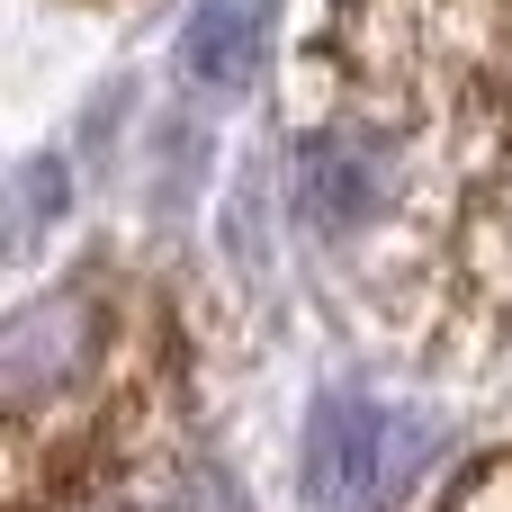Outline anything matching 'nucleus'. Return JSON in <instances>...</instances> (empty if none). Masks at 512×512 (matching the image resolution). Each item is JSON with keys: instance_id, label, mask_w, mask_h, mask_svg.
Here are the masks:
<instances>
[{"instance_id": "obj_4", "label": "nucleus", "mask_w": 512, "mask_h": 512, "mask_svg": "<svg viewBox=\"0 0 512 512\" xmlns=\"http://www.w3.org/2000/svg\"><path fill=\"white\" fill-rule=\"evenodd\" d=\"M261 54H270V9L261 0H198L189 27H180V81L189 90H252L261 81Z\"/></svg>"}, {"instance_id": "obj_3", "label": "nucleus", "mask_w": 512, "mask_h": 512, "mask_svg": "<svg viewBox=\"0 0 512 512\" xmlns=\"http://www.w3.org/2000/svg\"><path fill=\"white\" fill-rule=\"evenodd\" d=\"M387 144L360 135V126H333V135H306L297 144V180H288V207L306 234H360L387 198Z\"/></svg>"}, {"instance_id": "obj_1", "label": "nucleus", "mask_w": 512, "mask_h": 512, "mask_svg": "<svg viewBox=\"0 0 512 512\" xmlns=\"http://www.w3.org/2000/svg\"><path fill=\"white\" fill-rule=\"evenodd\" d=\"M441 423L432 414H387L369 396H324L306 423V504L324 512H387L414 468L432 459Z\"/></svg>"}, {"instance_id": "obj_5", "label": "nucleus", "mask_w": 512, "mask_h": 512, "mask_svg": "<svg viewBox=\"0 0 512 512\" xmlns=\"http://www.w3.org/2000/svg\"><path fill=\"white\" fill-rule=\"evenodd\" d=\"M54 198H63L54 162H27V171H18V207H9V243H36L45 216H54Z\"/></svg>"}, {"instance_id": "obj_2", "label": "nucleus", "mask_w": 512, "mask_h": 512, "mask_svg": "<svg viewBox=\"0 0 512 512\" xmlns=\"http://www.w3.org/2000/svg\"><path fill=\"white\" fill-rule=\"evenodd\" d=\"M90 360H99V306H90V297H72V288H54V297L18 306V315H9V333H0V387H9V405H18V414H36V405L72 396V387L90 378Z\"/></svg>"}, {"instance_id": "obj_6", "label": "nucleus", "mask_w": 512, "mask_h": 512, "mask_svg": "<svg viewBox=\"0 0 512 512\" xmlns=\"http://www.w3.org/2000/svg\"><path fill=\"white\" fill-rule=\"evenodd\" d=\"M504 270H512V234H504Z\"/></svg>"}]
</instances>
